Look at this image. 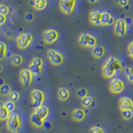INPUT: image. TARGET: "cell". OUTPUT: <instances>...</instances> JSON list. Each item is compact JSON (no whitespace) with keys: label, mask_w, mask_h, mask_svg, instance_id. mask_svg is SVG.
Returning a JSON list of instances; mask_svg holds the SVG:
<instances>
[{"label":"cell","mask_w":133,"mask_h":133,"mask_svg":"<svg viewBox=\"0 0 133 133\" xmlns=\"http://www.w3.org/2000/svg\"><path fill=\"white\" fill-rule=\"evenodd\" d=\"M123 69L122 63L117 57L110 56L103 65L101 69L102 75L105 79H111L118 71Z\"/></svg>","instance_id":"6da1fadb"},{"label":"cell","mask_w":133,"mask_h":133,"mask_svg":"<svg viewBox=\"0 0 133 133\" xmlns=\"http://www.w3.org/2000/svg\"><path fill=\"white\" fill-rule=\"evenodd\" d=\"M49 115V109L46 106H41L35 109L31 115L29 121L32 127L39 129L43 127L45 121Z\"/></svg>","instance_id":"7a4b0ae2"},{"label":"cell","mask_w":133,"mask_h":133,"mask_svg":"<svg viewBox=\"0 0 133 133\" xmlns=\"http://www.w3.org/2000/svg\"><path fill=\"white\" fill-rule=\"evenodd\" d=\"M21 127L19 116L16 112H11L6 120V128L11 132H18Z\"/></svg>","instance_id":"3957f363"},{"label":"cell","mask_w":133,"mask_h":133,"mask_svg":"<svg viewBox=\"0 0 133 133\" xmlns=\"http://www.w3.org/2000/svg\"><path fill=\"white\" fill-rule=\"evenodd\" d=\"M79 46L83 48H93L97 45V38L87 33H82L78 38Z\"/></svg>","instance_id":"277c9868"},{"label":"cell","mask_w":133,"mask_h":133,"mask_svg":"<svg viewBox=\"0 0 133 133\" xmlns=\"http://www.w3.org/2000/svg\"><path fill=\"white\" fill-rule=\"evenodd\" d=\"M31 104L33 109H37L43 106L45 101V93L43 91L37 89H34L31 92Z\"/></svg>","instance_id":"5b68a950"},{"label":"cell","mask_w":133,"mask_h":133,"mask_svg":"<svg viewBox=\"0 0 133 133\" xmlns=\"http://www.w3.org/2000/svg\"><path fill=\"white\" fill-rule=\"evenodd\" d=\"M47 56L50 63L53 66H59L63 63L65 57L61 53L53 49H50L47 51Z\"/></svg>","instance_id":"8992f818"},{"label":"cell","mask_w":133,"mask_h":133,"mask_svg":"<svg viewBox=\"0 0 133 133\" xmlns=\"http://www.w3.org/2000/svg\"><path fill=\"white\" fill-rule=\"evenodd\" d=\"M32 41H33V35L31 33H22L17 37V46L19 49H26L29 47Z\"/></svg>","instance_id":"52a82bcc"},{"label":"cell","mask_w":133,"mask_h":133,"mask_svg":"<svg viewBox=\"0 0 133 133\" xmlns=\"http://www.w3.org/2000/svg\"><path fill=\"white\" fill-rule=\"evenodd\" d=\"M128 24L125 19L119 18L115 21L114 26V32L115 35L120 37H123L127 35Z\"/></svg>","instance_id":"ba28073f"},{"label":"cell","mask_w":133,"mask_h":133,"mask_svg":"<svg viewBox=\"0 0 133 133\" xmlns=\"http://www.w3.org/2000/svg\"><path fill=\"white\" fill-rule=\"evenodd\" d=\"M76 5V0H59V7L60 10L65 15H71Z\"/></svg>","instance_id":"9c48e42d"},{"label":"cell","mask_w":133,"mask_h":133,"mask_svg":"<svg viewBox=\"0 0 133 133\" xmlns=\"http://www.w3.org/2000/svg\"><path fill=\"white\" fill-rule=\"evenodd\" d=\"M33 74L29 69H23L19 72L20 82L24 87H29L33 81Z\"/></svg>","instance_id":"30bf717a"},{"label":"cell","mask_w":133,"mask_h":133,"mask_svg":"<svg viewBox=\"0 0 133 133\" xmlns=\"http://www.w3.org/2000/svg\"><path fill=\"white\" fill-rule=\"evenodd\" d=\"M124 89V82L120 79L114 78L109 83V90L112 94L117 95L123 92Z\"/></svg>","instance_id":"8fae6325"},{"label":"cell","mask_w":133,"mask_h":133,"mask_svg":"<svg viewBox=\"0 0 133 133\" xmlns=\"http://www.w3.org/2000/svg\"><path fill=\"white\" fill-rule=\"evenodd\" d=\"M58 38H59V33L55 29H47L43 33V39L44 43L48 45H51L56 42Z\"/></svg>","instance_id":"7c38bea8"},{"label":"cell","mask_w":133,"mask_h":133,"mask_svg":"<svg viewBox=\"0 0 133 133\" xmlns=\"http://www.w3.org/2000/svg\"><path fill=\"white\" fill-rule=\"evenodd\" d=\"M118 107L120 110H132L133 101L129 97H123L118 101Z\"/></svg>","instance_id":"4fadbf2b"},{"label":"cell","mask_w":133,"mask_h":133,"mask_svg":"<svg viewBox=\"0 0 133 133\" xmlns=\"http://www.w3.org/2000/svg\"><path fill=\"white\" fill-rule=\"evenodd\" d=\"M101 26H111L115 23V19L112 15L108 11L101 12Z\"/></svg>","instance_id":"5bb4252c"},{"label":"cell","mask_w":133,"mask_h":133,"mask_svg":"<svg viewBox=\"0 0 133 133\" xmlns=\"http://www.w3.org/2000/svg\"><path fill=\"white\" fill-rule=\"evenodd\" d=\"M101 12L100 11H92L89 14V22L95 26H101Z\"/></svg>","instance_id":"9a60e30c"},{"label":"cell","mask_w":133,"mask_h":133,"mask_svg":"<svg viewBox=\"0 0 133 133\" xmlns=\"http://www.w3.org/2000/svg\"><path fill=\"white\" fill-rule=\"evenodd\" d=\"M85 116H86V113H85V110L81 108L75 109L73 110V112L71 113V118L73 121L77 123L83 121L85 118Z\"/></svg>","instance_id":"2e32d148"},{"label":"cell","mask_w":133,"mask_h":133,"mask_svg":"<svg viewBox=\"0 0 133 133\" xmlns=\"http://www.w3.org/2000/svg\"><path fill=\"white\" fill-rule=\"evenodd\" d=\"M30 3L35 10L43 11L47 8V0H31Z\"/></svg>","instance_id":"e0dca14e"},{"label":"cell","mask_w":133,"mask_h":133,"mask_svg":"<svg viewBox=\"0 0 133 133\" xmlns=\"http://www.w3.org/2000/svg\"><path fill=\"white\" fill-rule=\"evenodd\" d=\"M104 53H105V49L104 47L102 45H96L92 48L91 51V54L92 57L97 59L103 57Z\"/></svg>","instance_id":"ac0fdd59"},{"label":"cell","mask_w":133,"mask_h":133,"mask_svg":"<svg viewBox=\"0 0 133 133\" xmlns=\"http://www.w3.org/2000/svg\"><path fill=\"white\" fill-rule=\"evenodd\" d=\"M57 96L61 101H66L70 97L69 90L66 87H60L58 89Z\"/></svg>","instance_id":"d6986e66"},{"label":"cell","mask_w":133,"mask_h":133,"mask_svg":"<svg viewBox=\"0 0 133 133\" xmlns=\"http://www.w3.org/2000/svg\"><path fill=\"white\" fill-rule=\"evenodd\" d=\"M10 114V112L5 106V103L3 101L0 102V121H4L7 120Z\"/></svg>","instance_id":"ffe728a7"},{"label":"cell","mask_w":133,"mask_h":133,"mask_svg":"<svg viewBox=\"0 0 133 133\" xmlns=\"http://www.w3.org/2000/svg\"><path fill=\"white\" fill-rule=\"evenodd\" d=\"M11 64L14 66H19L22 65L23 62V57L19 54H13L10 57Z\"/></svg>","instance_id":"44dd1931"},{"label":"cell","mask_w":133,"mask_h":133,"mask_svg":"<svg viewBox=\"0 0 133 133\" xmlns=\"http://www.w3.org/2000/svg\"><path fill=\"white\" fill-rule=\"evenodd\" d=\"M94 103V98L92 96H86L81 99V104L85 108H89L92 107Z\"/></svg>","instance_id":"7402d4cb"},{"label":"cell","mask_w":133,"mask_h":133,"mask_svg":"<svg viewBox=\"0 0 133 133\" xmlns=\"http://www.w3.org/2000/svg\"><path fill=\"white\" fill-rule=\"evenodd\" d=\"M11 87L9 85L5 83L0 86V95L2 97H6L11 92Z\"/></svg>","instance_id":"603a6c76"},{"label":"cell","mask_w":133,"mask_h":133,"mask_svg":"<svg viewBox=\"0 0 133 133\" xmlns=\"http://www.w3.org/2000/svg\"><path fill=\"white\" fill-rule=\"evenodd\" d=\"M124 73L127 80L133 84V67L126 66L124 69Z\"/></svg>","instance_id":"cb8c5ba5"},{"label":"cell","mask_w":133,"mask_h":133,"mask_svg":"<svg viewBox=\"0 0 133 133\" xmlns=\"http://www.w3.org/2000/svg\"><path fill=\"white\" fill-rule=\"evenodd\" d=\"M29 69L34 75H39L41 74V71H42V68L41 67L35 65V64H33L31 62L29 64Z\"/></svg>","instance_id":"d4e9b609"},{"label":"cell","mask_w":133,"mask_h":133,"mask_svg":"<svg viewBox=\"0 0 133 133\" xmlns=\"http://www.w3.org/2000/svg\"><path fill=\"white\" fill-rule=\"evenodd\" d=\"M121 115L124 121H129L133 116L132 110H121Z\"/></svg>","instance_id":"484cf974"},{"label":"cell","mask_w":133,"mask_h":133,"mask_svg":"<svg viewBox=\"0 0 133 133\" xmlns=\"http://www.w3.org/2000/svg\"><path fill=\"white\" fill-rule=\"evenodd\" d=\"M7 53V45L4 42L0 43V60L2 61L5 56Z\"/></svg>","instance_id":"4316f807"},{"label":"cell","mask_w":133,"mask_h":133,"mask_svg":"<svg viewBox=\"0 0 133 133\" xmlns=\"http://www.w3.org/2000/svg\"><path fill=\"white\" fill-rule=\"evenodd\" d=\"M8 97H9V99L10 101H12L15 103H17L20 99V93L17 91H11L9 95H8Z\"/></svg>","instance_id":"83f0119b"},{"label":"cell","mask_w":133,"mask_h":133,"mask_svg":"<svg viewBox=\"0 0 133 133\" xmlns=\"http://www.w3.org/2000/svg\"><path fill=\"white\" fill-rule=\"evenodd\" d=\"M88 95V91L85 88H80L79 89H77V96L78 98H83L86 96Z\"/></svg>","instance_id":"f1b7e54d"},{"label":"cell","mask_w":133,"mask_h":133,"mask_svg":"<svg viewBox=\"0 0 133 133\" xmlns=\"http://www.w3.org/2000/svg\"><path fill=\"white\" fill-rule=\"evenodd\" d=\"M5 106L8 109L10 113L13 112L15 109V102L12 101H8L5 103Z\"/></svg>","instance_id":"f546056e"},{"label":"cell","mask_w":133,"mask_h":133,"mask_svg":"<svg viewBox=\"0 0 133 133\" xmlns=\"http://www.w3.org/2000/svg\"><path fill=\"white\" fill-rule=\"evenodd\" d=\"M9 13V8L8 5L4 4L0 5V14L4 15H8Z\"/></svg>","instance_id":"4dcf8cb0"},{"label":"cell","mask_w":133,"mask_h":133,"mask_svg":"<svg viewBox=\"0 0 133 133\" xmlns=\"http://www.w3.org/2000/svg\"><path fill=\"white\" fill-rule=\"evenodd\" d=\"M31 63H33V64H35V65H37V66L43 68V59L41 58L37 57H33L31 61Z\"/></svg>","instance_id":"1f68e13d"},{"label":"cell","mask_w":133,"mask_h":133,"mask_svg":"<svg viewBox=\"0 0 133 133\" xmlns=\"http://www.w3.org/2000/svg\"><path fill=\"white\" fill-rule=\"evenodd\" d=\"M89 132L92 133H104V130L101 127H98V126H93V127H92L90 129Z\"/></svg>","instance_id":"d6a6232c"},{"label":"cell","mask_w":133,"mask_h":133,"mask_svg":"<svg viewBox=\"0 0 133 133\" xmlns=\"http://www.w3.org/2000/svg\"><path fill=\"white\" fill-rule=\"evenodd\" d=\"M34 19H35V15H34L33 13L27 12V14H25V21H27V22H28V23L33 22Z\"/></svg>","instance_id":"836d02e7"},{"label":"cell","mask_w":133,"mask_h":133,"mask_svg":"<svg viewBox=\"0 0 133 133\" xmlns=\"http://www.w3.org/2000/svg\"><path fill=\"white\" fill-rule=\"evenodd\" d=\"M127 52H128V55H129V57L133 59V41H132L129 44L128 47H127Z\"/></svg>","instance_id":"e575fe53"},{"label":"cell","mask_w":133,"mask_h":133,"mask_svg":"<svg viewBox=\"0 0 133 133\" xmlns=\"http://www.w3.org/2000/svg\"><path fill=\"white\" fill-rule=\"evenodd\" d=\"M129 0H118V4L121 8H126L129 5Z\"/></svg>","instance_id":"d590c367"},{"label":"cell","mask_w":133,"mask_h":133,"mask_svg":"<svg viewBox=\"0 0 133 133\" xmlns=\"http://www.w3.org/2000/svg\"><path fill=\"white\" fill-rule=\"evenodd\" d=\"M6 15L0 14V25H3L6 21Z\"/></svg>","instance_id":"8d00e7d4"},{"label":"cell","mask_w":133,"mask_h":133,"mask_svg":"<svg viewBox=\"0 0 133 133\" xmlns=\"http://www.w3.org/2000/svg\"><path fill=\"white\" fill-rule=\"evenodd\" d=\"M43 127H45V129L49 130V129H51V128L52 124L51 123V122H49V121H47V122H45Z\"/></svg>","instance_id":"74e56055"},{"label":"cell","mask_w":133,"mask_h":133,"mask_svg":"<svg viewBox=\"0 0 133 133\" xmlns=\"http://www.w3.org/2000/svg\"><path fill=\"white\" fill-rule=\"evenodd\" d=\"M88 2H89V3H91V4H95V3L98 2V0H88Z\"/></svg>","instance_id":"f35d334b"},{"label":"cell","mask_w":133,"mask_h":133,"mask_svg":"<svg viewBox=\"0 0 133 133\" xmlns=\"http://www.w3.org/2000/svg\"><path fill=\"white\" fill-rule=\"evenodd\" d=\"M0 81H1V83H0V86L2 85H3V84H5V83H4V79H3V78L1 77V78H0Z\"/></svg>","instance_id":"ab89813d"}]
</instances>
